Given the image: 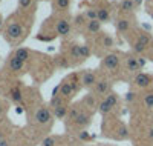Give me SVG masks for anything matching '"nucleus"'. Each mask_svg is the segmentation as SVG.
<instances>
[{
    "label": "nucleus",
    "mask_w": 153,
    "mask_h": 146,
    "mask_svg": "<svg viewBox=\"0 0 153 146\" xmlns=\"http://www.w3.org/2000/svg\"><path fill=\"white\" fill-rule=\"evenodd\" d=\"M115 26H117V31L121 34H126L130 29V20L127 17H118L117 22H115Z\"/></svg>",
    "instance_id": "nucleus-24"
},
{
    "label": "nucleus",
    "mask_w": 153,
    "mask_h": 146,
    "mask_svg": "<svg viewBox=\"0 0 153 146\" xmlns=\"http://www.w3.org/2000/svg\"><path fill=\"white\" fill-rule=\"evenodd\" d=\"M81 88L80 85V74H72L68 78H65L60 85H58V96L63 97L65 100L71 102L75 94L78 92V89Z\"/></svg>",
    "instance_id": "nucleus-3"
},
{
    "label": "nucleus",
    "mask_w": 153,
    "mask_h": 146,
    "mask_svg": "<svg viewBox=\"0 0 153 146\" xmlns=\"http://www.w3.org/2000/svg\"><path fill=\"white\" fill-rule=\"evenodd\" d=\"M100 74L95 69H84L80 72V85L84 89H92L95 83L98 82Z\"/></svg>",
    "instance_id": "nucleus-8"
},
{
    "label": "nucleus",
    "mask_w": 153,
    "mask_h": 146,
    "mask_svg": "<svg viewBox=\"0 0 153 146\" xmlns=\"http://www.w3.org/2000/svg\"><path fill=\"white\" fill-rule=\"evenodd\" d=\"M101 2H106V0H101Z\"/></svg>",
    "instance_id": "nucleus-40"
},
{
    "label": "nucleus",
    "mask_w": 153,
    "mask_h": 146,
    "mask_svg": "<svg viewBox=\"0 0 153 146\" xmlns=\"http://www.w3.org/2000/svg\"><path fill=\"white\" fill-rule=\"evenodd\" d=\"M3 25H5V20H3V17H2V14H0V29L3 28Z\"/></svg>",
    "instance_id": "nucleus-37"
},
{
    "label": "nucleus",
    "mask_w": 153,
    "mask_h": 146,
    "mask_svg": "<svg viewBox=\"0 0 153 146\" xmlns=\"http://www.w3.org/2000/svg\"><path fill=\"white\" fill-rule=\"evenodd\" d=\"M120 63H121V59H120V54H117V52H107L106 56H103V59H101V69L104 71H117L120 68Z\"/></svg>",
    "instance_id": "nucleus-7"
},
{
    "label": "nucleus",
    "mask_w": 153,
    "mask_h": 146,
    "mask_svg": "<svg viewBox=\"0 0 153 146\" xmlns=\"http://www.w3.org/2000/svg\"><path fill=\"white\" fill-rule=\"evenodd\" d=\"M92 92L97 97H106L109 92H112V82L106 77H100L98 82L95 83V86L92 88Z\"/></svg>",
    "instance_id": "nucleus-10"
},
{
    "label": "nucleus",
    "mask_w": 153,
    "mask_h": 146,
    "mask_svg": "<svg viewBox=\"0 0 153 146\" xmlns=\"http://www.w3.org/2000/svg\"><path fill=\"white\" fill-rule=\"evenodd\" d=\"M146 63H147V60L144 57H138V65H139V68H141V69L146 66Z\"/></svg>",
    "instance_id": "nucleus-34"
},
{
    "label": "nucleus",
    "mask_w": 153,
    "mask_h": 146,
    "mask_svg": "<svg viewBox=\"0 0 153 146\" xmlns=\"http://www.w3.org/2000/svg\"><path fill=\"white\" fill-rule=\"evenodd\" d=\"M83 111V106L80 102H76V103H72L69 106V111H68V115H66V120L68 122H74L76 117H78V114Z\"/></svg>",
    "instance_id": "nucleus-20"
},
{
    "label": "nucleus",
    "mask_w": 153,
    "mask_h": 146,
    "mask_svg": "<svg viewBox=\"0 0 153 146\" xmlns=\"http://www.w3.org/2000/svg\"><path fill=\"white\" fill-rule=\"evenodd\" d=\"M144 105L149 109L153 108V92H147V94L144 96Z\"/></svg>",
    "instance_id": "nucleus-31"
},
{
    "label": "nucleus",
    "mask_w": 153,
    "mask_h": 146,
    "mask_svg": "<svg viewBox=\"0 0 153 146\" xmlns=\"http://www.w3.org/2000/svg\"><path fill=\"white\" fill-rule=\"evenodd\" d=\"M83 14L87 20H98V14H97V6H87L83 8Z\"/></svg>",
    "instance_id": "nucleus-29"
},
{
    "label": "nucleus",
    "mask_w": 153,
    "mask_h": 146,
    "mask_svg": "<svg viewBox=\"0 0 153 146\" xmlns=\"http://www.w3.org/2000/svg\"><path fill=\"white\" fill-rule=\"evenodd\" d=\"M6 68L9 69L11 74H22L26 68V62H23L22 59H19L16 54H11L6 60Z\"/></svg>",
    "instance_id": "nucleus-11"
},
{
    "label": "nucleus",
    "mask_w": 153,
    "mask_h": 146,
    "mask_svg": "<svg viewBox=\"0 0 153 146\" xmlns=\"http://www.w3.org/2000/svg\"><path fill=\"white\" fill-rule=\"evenodd\" d=\"M97 6V14H98V22L100 23H109L112 20V14L107 5H95Z\"/></svg>",
    "instance_id": "nucleus-17"
},
{
    "label": "nucleus",
    "mask_w": 153,
    "mask_h": 146,
    "mask_svg": "<svg viewBox=\"0 0 153 146\" xmlns=\"http://www.w3.org/2000/svg\"><path fill=\"white\" fill-rule=\"evenodd\" d=\"M19 9L23 12H31L35 14V0H19Z\"/></svg>",
    "instance_id": "nucleus-23"
},
{
    "label": "nucleus",
    "mask_w": 153,
    "mask_h": 146,
    "mask_svg": "<svg viewBox=\"0 0 153 146\" xmlns=\"http://www.w3.org/2000/svg\"><path fill=\"white\" fill-rule=\"evenodd\" d=\"M126 69L129 72H133V74H139L141 68H139V65H138V57L127 56L126 57Z\"/></svg>",
    "instance_id": "nucleus-19"
},
{
    "label": "nucleus",
    "mask_w": 153,
    "mask_h": 146,
    "mask_svg": "<svg viewBox=\"0 0 153 146\" xmlns=\"http://www.w3.org/2000/svg\"><path fill=\"white\" fill-rule=\"evenodd\" d=\"M69 106H71L69 102L65 100L63 97H60V96H52V99H51V102H49V108H51V111H52V115L55 118H58V120L66 118Z\"/></svg>",
    "instance_id": "nucleus-5"
},
{
    "label": "nucleus",
    "mask_w": 153,
    "mask_h": 146,
    "mask_svg": "<svg viewBox=\"0 0 153 146\" xmlns=\"http://www.w3.org/2000/svg\"><path fill=\"white\" fill-rule=\"evenodd\" d=\"M2 108H3V105H2V100H0V112H2Z\"/></svg>",
    "instance_id": "nucleus-39"
},
{
    "label": "nucleus",
    "mask_w": 153,
    "mask_h": 146,
    "mask_svg": "<svg viewBox=\"0 0 153 146\" xmlns=\"http://www.w3.org/2000/svg\"><path fill=\"white\" fill-rule=\"evenodd\" d=\"M72 123H74L75 128H78L80 131H86V128L92 123V112L83 109V111L78 114V117H76Z\"/></svg>",
    "instance_id": "nucleus-14"
},
{
    "label": "nucleus",
    "mask_w": 153,
    "mask_h": 146,
    "mask_svg": "<svg viewBox=\"0 0 153 146\" xmlns=\"http://www.w3.org/2000/svg\"><path fill=\"white\" fill-rule=\"evenodd\" d=\"M152 51H153V48H152Z\"/></svg>",
    "instance_id": "nucleus-41"
},
{
    "label": "nucleus",
    "mask_w": 153,
    "mask_h": 146,
    "mask_svg": "<svg viewBox=\"0 0 153 146\" xmlns=\"http://www.w3.org/2000/svg\"><path fill=\"white\" fill-rule=\"evenodd\" d=\"M86 23H87V19L84 17L83 12H80V14H76V16L72 17V28L78 29V31H84Z\"/></svg>",
    "instance_id": "nucleus-21"
},
{
    "label": "nucleus",
    "mask_w": 153,
    "mask_h": 146,
    "mask_svg": "<svg viewBox=\"0 0 153 146\" xmlns=\"http://www.w3.org/2000/svg\"><path fill=\"white\" fill-rule=\"evenodd\" d=\"M54 120V115H52V111H51L49 105H40L38 108L35 109V114H34V123L38 125V126H49Z\"/></svg>",
    "instance_id": "nucleus-6"
},
{
    "label": "nucleus",
    "mask_w": 153,
    "mask_h": 146,
    "mask_svg": "<svg viewBox=\"0 0 153 146\" xmlns=\"http://www.w3.org/2000/svg\"><path fill=\"white\" fill-rule=\"evenodd\" d=\"M52 62H54V65L57 66V68H60V69H68V68H71L69 60H68L65 56H63V54L55 56V57L52 59Z\"/></svg>",
    "instance_id": "nucleus-26"
},
{
    "label": "nucleus",
    "mask_w": 153,
    "mask_h": 146,
    "mask_svg": "<svg viewBox=\"0 0 153 146\" xmlns=\"http://www.w3.org/2000/svg\"><path fill=\"white\" fill-rule=\"evenodd\" d=\"M135 99H136V94H135L133 91L126 92V96H124V100H126V102H129V103H130V102H133Z\"/></svg>",
    "instance_id": "nucleus-33"
},
{
    "label": "nucleus",
    "mask_w": 153,
    "mask_h": 146,
    "mask_svg": "<svg viewBox=\"0 0 153 146\" xmlns=\"http://www.w3.org/2000/svg\"><path fill=\"white\" fill-rule=\"evenodd\" d=\"M104 99H106V100L110 103V106H112L113 109L117 108V106H118V103H120V96L117 94V92H113V91H112V92H109V94H107Z\"/></svg>",
    "instance_id": "nucleus-30"
},
{
    "label": "nucleus",
    "mask_w": 153,
    "mask_h": 146,
    "mask_svg": "<svg viewBox=\"0 0 153 146\" xmlns=\"http://www.w3.org/2000/svg\"><path fill=\"white\" fill-rule=\"evenodd\" d=\"M94 40H95V45H97V48H98V51L95 52V54H98V56H100V49L109 51V49H112V46L115 45L113 37H112L110 34H107V32H103V31H101L100 34H97V35H94ZM95 45H94V46H95Z\"/></svg>",
    "instance_id": "nucleus-9"
},
{
    "label": "nucleus",
    "mask_w": 153,
    "mask_h": 146,
    "mask_svg": "<svg viewBox=\"0 0 153 146\" xmlns=\"http://www.w3.org/2000/svg\"><path fill=\"white\" fill-rule=\"evenodd\" d=\"M135 85L138 86V88H147L149 85H150V82H152V77L149 75V74H144V72H139V74H136L135 75Z\"/></svg>",
    "instance_id": "nucleus-22"
},
{
    "label": "nucleus",
    "mask_w": 153,
    "mask_h": 146,
    "mask_svg": "<svg viewBox=\"0 0 153 146\" xmlns=\"http://www.w3.org/2000/svg\"><path fill=\"white\" fill-rule=\"evenodd\" d=\"M92 54H94V51H92L91 45H89V43H80V56H81L83 62H86Z\"/></svg>",
    "instance_id": "nucleus-28"
},
{
    "label": "nucleus",
    "mask_w": 153,
    "mask_h": 146,
    "mask_svg": "<svg viewBox=\"0 0 153 146\" xmlns=\"http://www.w3.org/2000/svg\"><path fill=\"white\" fill-rule=\"evenodd\" d=\"M101 115H109L112 111H113V108H112V106H110V103L106 100V99H101L100 100V103H98V109H97Z\"/></svg>",
    "instance_id": "nucleus-27"
},
{
    "label": "nucleus",
    "mask_w": 153,
    "mask_h": 146,
    "mask_svg": "<svg viewBox=\"0 0 153 146\" xmlns=\"http://www.w3.org/2000/svg\"><path fill=\"white\" fill-rule=\"evenodd\" d=\"M152 42V37L149 32H141L138 34L136 40L132 43V49L133 52H136V54H143V52L149 48V43Z\"/></svg>",
    "instance_id": "nucleus-12"
},
{
    "label": "nucleus",
    "mask_w": 153,
    "mask_h": 146,
    "mask_svg": "<svg viewBox=\"0 0 153 146\" xmlns=\"http://www.w3.org/2000/svg\"><path fill=\"white\" fill-rule=\"evenodd\" d=\"M57 140H58L57 137H46L43 140V146H55Z\"/></svg>",
    "instance_id": "nucleus-32"
},
{
    "label": "nucleus",
    "mask_w": 153,
    "mask_h": 146,
    "mask_svg": "<svg viewBox=\"0 0 153 146\" xmlns=\"http://www.w3.org/2000/svg\"><path fill=\"white\" fill-rule=\"evenodd\" d=\"M101 25L103 23H100L98 20H87V23H86V28H84V32L87 34V35H97V34H100L101 32Z\"/></svg>",
    "instance_id": "nucleus-18"
},
{
    "label": "nucleus",
    "mask_w": 153,
    "mask_h": 146,
    "mask_svg": "<svg viewBox=\"0 0 153 146\" xmlns=\"http://www.w3.org/2000/svg\"><path fill=\"white\" fill-rule=\"evenodd\" d=\"M35 14L31 12H23L19 9V12H14L11 17L5 20L3 25V38L9 45H19L22 43L29 34L31 20Z\"/></svg>",
    "instance_id": "nucleus-1"
},
{
    "label": "nucleus",
    "mask_w": 153,
    "mask_h": 146,
    "mask_svg": "<svg viewBox=\"0 0 153 146\" xmlns=\"http://www.w3.org/2000/svg\"><path fill=\"white\" fill-rule=\"evenodd\" d=\"M61 54L69 60L71 68H74V66H78L80 63H83L81 56H80V43H76V42H68V43H63Z\"/></svg>",
    "instance_id": "nucleus-4"
},
{
    "label": "nucleus",
    "mask_w": 153,
    "mask_h": 146,
    "mask_svg": "<svg viewBox=\"0 0 153 146\" xmlns=\"http://www.w3.org/2000/svg\"><path fill=\"white\" fill-rule=\"evenodd\" d=\"M0 146H9V140L8 138H0Z\"/></svg>",
    "instance_id": "nucleus-35"
},
{
    "label": "nucleus",
    "mask_w": 153,
    "mask_h": 146,
    "mask_svg": "<svg viewBox=\"0 0 153 146\" xmlns=\"http://www.w3.org/2000/svg\"><path fill=\"white\" fill-rule=\"evenodd\" d=\"M80 138H83V140H89V134L86 131H81V134H80Z\"/></svg>",
    "instance_id": "nucleus-36"
},
{
    "label": "nucleus",
    "mask_w": 153,
    "mask_h": 146,
    "mask_svg": "<svg viewBox=\"0 0 153 146\" xmlns=\"http://www.w3.org/2000/svg\"><path fill=\"white\" fill-rule=\"evenodd\" d=\"M80 103H81V106H83V109L94 112V111H97V109H98L100 97H97V96L94 94V92L91 91V92H87L86 96H83V97H81Z\"/></svg>",
    "instance_id": "nucleus-13"
},
{
    "label": "nucleus",
    "mask_w": 153,
    "mask_h": 146,
    "mask_svg": "<svg viewBox=\"0 0 153 146\" xmlns=\"http://www.w3.org/2000/svg\"><path fill=\"white\" fill-rule=\"evenodd\" d=\"M71 2L72 0H51L54 14H65V12H68V9L71 8Z\"/></svg>",
    "instance_id": "nucleus-16"
},
{
    "label": "nucleus",
    "mask_w": 153,
    "mask_h": 146,
    "mask_svg": "<svg viewBox=\"0 0 153 146\" xmlns=\"http://www.w3.org/2000/svg\"><path fill=\"white\" fill-rule=\"evenodd\" d=\"M6 94H8V99H9L12 103H16V105L22 103V102H23V99H25L23 91H22V88H20V85H19V83L9 86V89H8Z\"/></svg>",
    "instance_id": "nucleus-15"
},
{
    "label": "nucleus",
    "mask_w": 153,
    "mask_h": 146,
    "mask_svg": "<svg viewBox=\"0 0 153 146\" xmlns=\"http://www.w3.org/2000/svg\"><path fill=\"white\" fill-rule=\"evenodd\" d=\"M136 5H135V0H121L118 9L123 12V14H130L132 11H135Z\"/></svg>",
    "instance_id": "nucleus-25"
},
{
    "label": "nucleus",
    "mask_w": 153,
    "mask_h": 146,
    "mask_svg": "<svg viewBox=\"0 0 153 146\" xmlns=\"http://www.w3.org/2000/svg\"><path fill=\"white\" fill-rule=\"evenodd\" d=\"M49 22H52V31H51V35L52 37H61L66 38L71 35L72 32V17L65 12V14H52L49 17Z\"/></svg>",
    "instance_id": "nucleus-2"
},
{
    "label": "nucleus",
    "mask_w": 153,
    "mask_h": 146,
    "mask_svg": "<svg viewBox=\"0 0 153 146\" xmlns=\"http://www.w3.org/2000/svg\"><path fill=\"white\" fill-rule=\"evenodd\" d=\"M141 2H143V0H135V5L139 6V5H141Z\"/></svg>",
    "instance_id": "nucleus-38"
}]
</instances>
